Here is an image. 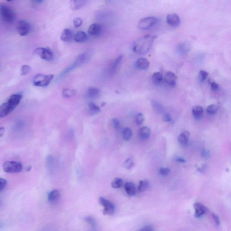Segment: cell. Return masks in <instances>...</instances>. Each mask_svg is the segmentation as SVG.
<instances>
[{
	"label": "cell",
	"instance_id": "obj_1",
	"mask_svg": "<svg viewBox=\"0 0 231 231\" xmlns=\"http://www.w3.org/2000/svg\"><path fill=\"white\" fill-rule=\"evenodd\" d=\"M157 36L150 34L141 37L133 43V51L141 55L146 54L150 50Z\"/></svg>",
	"mask_w": 231,
	"mask_h": 231
},
{
	"label": "cell",
	"instance_id": "obj_2",
	"mask_svg": "<svg viewBox=\"0 0 231 231\" xmlns=\"http://www.w3.org/2000/svg\"><path fill=\"white\" fill-rule=\"evenodd\" d=\"M22 98V95L20 94L11 95L0 107V118H4L13 111L19 104Z\"/></svg>",
	"mask_w": 231,
	"mask_h": 231
},
{
	"label": "cell",
	"instance_id": "obj_3",
	"mask_svg": "<svg viewBox=\"0 0 231 231\" xmlns=\"http://www.w3.org/2000/svg\"><path fill=\"white\" fill-rule=\"evenodd\" d=\"M91 56L92 53L90 51H87L79 54L72 64L65 68L60 74L57 79H61L65 76L73 71L74 70L87 62L90 60Z\"/></svg>",
	"mask_w": 231,
	"mask_h": 231
},
{
	"label": "cell",
	"instance_id": "obj_4",
	"mask_svg": "<svg viewBox=\"0 0 231 231\" xmlns=\"http://www.w3.org/2000/svg\"><path fill=\"white\" fill-rule=\"evenodd\" d=\"M0 13L2 19L6 23L12 24L16 20V15L15 12L8 6L1 4Z\"/></svg>",
	"mask_w": 231,
	"mask_h": 231
},
{
	"label": "cell",
	"instance_id": "obj_5",
	"mask_svg": "<svg viewBox=\"0 0 231 231\" xmlns=\"http://www.w3.org/2000/svg\"><path fill=\"white\" fill-rule=\"evenodd\" d=\"M54 77L53 75L42 74H38L34 76L33 79V84L37 87L47 86L50 84V83Z\"/></svg>",
	"mask_w": 231,
	"mask_h": 231
},
{
	"label": "cell",
	"instance_id": "obj_6",
	"mask_svg": "<svg viewBox=\"0 0 231 231\" xmlns=\"http://www.w3.org/2000/svg\"><path fill=\"white\" fill-rule=\"evenodd\" d=\"M3 169L7 173H19L22 171L23 166L21 162L7 161L3 165Z\"/></svg>",
	"mask_w": 231,
	"mask_h": 231
},
{
	"label": "cell",
	"instance_id": "obj_7",
	"mask_svg": "<svg viewBox=\"0 0 231 231\" xmlns=\"http://www.w3.org/2000/svg\"><path fill=\"white\" fill-rule=\"evenodd\" d=\"M158 20L156 17H150L141 19L138 24V27L140 30H147L151 29L158 23Z\"/></svg>",
	"mask_w": 231,
	"mask_h": 231
},
{
	"label": "cell",
	"instance_id": "obj_8",
	"mask_svg": "<svg viewBox=\"0 0 231 231\" xmlns=\"http://www.w3.org/2000/svg\"><path fill=\"white\" fill-rule=\"evenodd\" d=\"M34 53L40 56L43 60L51 61L54 58L53 51L50 48L47 47H39L36 48Z\"/></svg>",
	"mask_w": 231,
	"mask_h": 231
},
{
	"label": "cell",
	"instance_id": "obj_9",
	"mask_svg": "<svg viewBox=\"0 0 231 231\" xmlns=\"http://www.w3.org/2000/svg\"><path fill=\"white\" fill-rule=\"evenodd\" d=\"M99 203L103 207V214L107 215H111L114 213L115 207L114 205L104 198L101 197L99 199Z\"/></svg>",
	"mask_w": 231,
	"mask_h": 231
},
{
	"label": "cell",
	"instance_id": "obj_10",
	"mask_svg": "<svg viewBox=\"0 0 231 231\" xmlns=\"http://www.w3.org/2000/svg\"><path fill=\"white\" fill-rule=\"evenodd\" d=\"M17 33L21 36H25L30 33L31 26L30 23L25 20H20L16 26Z\"/></svg>",
	"mask_w": 231,
	"mask_h": 231
},
{
	"label": "cell",
	"instance_id": "obj_11",
	"mask_svg": "<svg viewBox=\"0 0 231 231\" xmlns=\"http://www.w3.org/2000/svg\"><path fill=\"white\" fill-rule=\"evenodd\" d=\"M102 26L99 23H94L89 27V34L94 37L100 36L102 33Z\"/></svg>",
	"mask_w": 231,
	"mask_h": 231
},
{
	"label": "cell",
	"instance_id": "obj_12",
	"mask_svg": "<svg viewBox=\"0 0 231 231\" xmlns=\"http://www.w3.org/2000/svg\"><path fill=\"white\" fill-rule=\"evenodd\" d=\"M191 49V45L188 42H184L179 43L176 47L177 53L181 56L186 55Z\"/></svg>",
	"mask_w": 231,
	"mask_h": 231
},
{
	"label": "cell",
	"instance_id": "obj_13",
	"mask_svg": "<svg viewBox=\"0 0 231 231\" xmlns=\"http://www.w3.org/2000/svg\"><path fill=\"white\" fill-rule=\"evenodd\" d=\"M167 24L171 27H176L180 25V19L176 14H168L167 17Z\"/></svg>",
	"mask_w": 231,
	"mask_h": 231
},
{
	"label": "cell",
	"instance_id": "obj_14",
	"mask_svg": "<svg viewBox=\"0 0 231 231\" xmlns=\"http://www.w3.org/2000/svg\"><path fill=\"white\" fill-rule=\"evenodd\" d=\"M176 78L175 74L171 71H168L164 75V80L168 85L175 87L176 84Z\"/></svg>",
	"mask_w": 231,
	"mask_h": 231
},
{
	"label": "cell",
	"instance_id": "obj_15",
	"mask_svg": "<svg viewBox=\"0 0 231 231\" xmlns=\"http://www.w3.org/2000/svg\"><path fill=\"white\" fill-rule=\"evenodd\" d=\"M74 35L73 31L70 29H64L61 33L60 35V39L61 41L64 42H69L72 41V39H74Z\"/></svg>",
	"mask_w": 231,
	"mask_h": 231
},
{
	"label": "cell",
	"instance_id": "obj_16",
	"mask_svg": "<svg viewBox=\"0 0 231 231\" xmlns=\"http://www.w3.org/2000/svg\"><path fill=\"white\" fill-rule=\"evenodd\" d=\"M195 213V216L197 218H200L207 211L206 207L203 205L199 202L195 203L194 204Z\"/></svg>",
	"mask_w": 231,
	"mask_h": 231
},
{
	"label": "cell",
	"instance_id": "obj_17",
	"mask_svg": "<svg viewBox=\"0 0 231 231\" xmlns=\"http://www.w3.org/2000/svg\"><path fill=\"white\" fill-rule=\"evenodd\" d=\"M88 0H70V7L74 11L79 10L86 4Z\"/></svg>",
	"mask_w": 231,
	"mask_h": 231
},
{
	"label": "cell",
	"instance_id": "obj_18",
	"mask_svg": "<svg viewBox=\"0 0 231 231\" xmlns=\"http://www.w3.org/2000/svg\"><path fill=\"white\" fill-rule=\"evenodd\" d=\"M136 68L140 70H146L150 66V62L145 58H139L136 62Z\"/></svg>",
	"mask_w": 231,
	"mask_h": 231
},
{
	"label": "cell",
	"instance_id": "obj_19",
	"mask_svg": "<svg viewBox=\"0 0 231 231\" xmlns=\"http://www.w3.org/2000/svg\"><path fill=\"white\" fill-rule=\"evenodd\" d=\"M192 115L194 118L196 120H200L203 116V108L201 106H194L192 108Z\"/></svg>",
	"mask_w": 231,
	"mask_h": 231
},
{
	"label": "cell",
	"instance_id": "obj_20",
	"mask_svg": "<svg viewBox=\"0 0 231 231\" xmlns=\"http://www.w3.org/2000/svg\"><path fill=\"white\" fill-rule=\"evenodd\" d=\"M99 94L100 91L98 89L95 87H90L87 91L85 97L89 99H94L97 98Z\"/></svg>",
	"mask_w": 231,
	"mask_h": 231
},
{
	"label": "cell",
	"instance_id": "obj_21",
	"mask_svg": "<svg viewBox=\"0 0 231 231\" xmlns=\"http://www.w3.org/2000/svg\"><path fill=\"white\" fill-rule=\"evenodd\" d=\"M151 130L150 128L145 127L141 128L139 131V136L141 140H147L150 138Z\"/></svg>",
	"mask_w": 231,
	"mask_h": 231
},
{
	"label": "cell",
	"instance_id": "obj_22",
	"mask_svg": "<svg viewBox=\"0 0 231 231\" xmlns=\"http://www.w3.org/2000/svg\"><path fill=\"white\" fill-rule=\"evenodd\" d=\"M88 39V36L85 32L82 31H78L74 35V40L79 43H84Z\"/></svg>",
	"mask_w": 231,
	"mask_h": 231
},
{
	"label": "cell",
	"instance_id": "obj_23",
	"mask_svg": "<svg viewBox=\"0 0 231 231\" xmlns=\"http://www.w3.org/2000/svg\"><path fill=\"white\" fill-rule=\"evenodd\" d=\"M60 197V193L58 190L55 189L51 190L47 195L48 201L54 202L58 200Z\"/></svg>",
	"mask_w": 231,
	"mask_h": 231
},
{
	"label": "cell",
	"instance_id": "obj_24",
	"mask_svg": "<svg viewBox=\"0 0 231 231\" xmlns=\"http://www.w3.org/2000/svg\"><path fill=\"white\" fill-rule=\"evenodd\" d=\"M190 133L187 131H184L181 133L178 138V142L180 145L183 146H186L188 144Z\"/></svg>",
	"mask_w": 231,
	"mask_h": 231
},
{
	"label": "cell",
	"instance_id": "obj_25",
	"mask_svg": "<svg viewBox=\"0 0 231 231\" xmlns=\"http://www.w3.org/2000/svg\"><path fill=\"white\" fill-rule=\"evenodd\" d=\"M125 189L126 192L129 195L133 196L136 194V190L135 185L132 182H127L125 183Z\"/></svg>",
	"mask_w": 231,
	"mask_h": 231
},
{
	"label": "cell",
	"instance_id": "obj_26",
	"mask_svg": "<svg viewBox=\"0 0 231 231\" xmlns=\"http://www.w3.org/2000/svg\"><path fill=\"white\" fill-rule=\"evenodd\" d=\"M151 104L154 110L159 113H165V108L163 105L155 100H153L151 101Z\"/></svg>",
	"mask_w": 231,
	"mask_h": 231
},
{
	"label": "cell",
	"instance_id": "obj_27",
	"mask_svg": "<svg viewBox=\"0 0 231 231\" xmlns=\"http://www.w3.org/2000/svg\"><path fill=\"white\" fill-rule=\"evenodd\" d=\"M152 80L154 84L159 85L163 81V75L160 72H155L152 75Z\"/></svg>",
	"mask_w": 231,
	"mask_h": 231
},
{
	"label": "cell",
	"instance_id": "obj_28",
	"mask_svg": "<svg viewBox=\"0 0 231 231\" xmlns=\"http://www.w3.org/2000/svg\"><path fill=\"white\" fill-rule=\"evenodd\" d=\"M89 111L91 115H95L101 111L100 108L93 103H90L88 105Z\"/></svg>",
	"mask_w": 231,
	"mask_h": 231
},
{
	"label": "cell",
	"instance_id": "obj_29",
	"mask_svg": "<svg viewBox=\"0 0 231 231\" xmlns=\"http://www.w3.org/2000/svg\"><path fill=\"white\" fill-rule=\"evenodd\" d=\"M84 221L90 225L92 230H97V223L94 218L92 216H87L84 218Z\"/></svg>",
	"mask_w": 231,
	"mask_h": 231
},
{
	"label": "cell",
	"instance_id": "obj_30",
	"mask_svg": "<svg viewBox=\"0 0 231 231\" xmlns=\"http://www.w3.org/2000/svg\"><path fill=\"white\" fill-rule=\"evenodd\" d=\"M76 91L70 89H64L62 91V95L65 98H70L74 96L76 94Z\"/></svg>",
	"mask_w": 231,
	"mask_h": 231
},
{
	"label": "cell",
	"instance_id": "obj_31",
	"mask_svg": "<svg viewBox=\"0 0 231 231\" xmlns=\"http://www.w3.org/2000/svg\"><path fill=\"white\" fill-rule=\"evenodd\" d=\"M149 182L147 180H141L139 182L138 190L140 192L145 191L149 187Z\"/></svg>",
	"mask_w": 231,
	"mask_h": 231
},
{
	"label": "cell",
	"instance_id": "obj_32",
	"mask_svg": "<svg viewBox=\"0 0 231 231\" xmlns=\"http://www.w3.org/2000/svg\"><path fill=\"white\" fill-rule=\"evenodd\" d=\"M132 135V130L129 128H126L124 129L123 132V138L125 141H128L131 139Z\"/></svg>",
	"mask_w": 231,
	"mask_h": 231
},
{
	"label": "cell",
	"instance_id": "obj_33",
	"mask_svg": "<svg viewBox=\"0 0 231 231\" xmlns=\"http://www.w3.org/2000/svg\"><path fill=\"white\" fill-rule=\"evenodd\" d=\"M219 110V106L215 104L210 105L207 108V112L209 114L214 115L217 113Z\"/></svg>",
	"mask_w": 231,
	"mask_h": 231
},
{
	"label": "cell",
	"instance_id": "obj_34",
	"mask_svg": "<svg viewBox=\"0 0 231 231\" xmlns=\"http://www.w3.org/2000/svg\"><path fill=\"white\" fill-rule=\"evenodd\" d=\"M123 179L117 177L112 181L111 184L112 187L115 189L119 188L123 185Z\"/></svg>",
	"mask_w": 231,
	"mask_h": 231
},
{
	"label": "cell",
	"instance_id": "obj_35",
	"mask_svg": "<svg viewBox=\"0 0 231 231\" xmlns=\"http://www.w3.org/2000/svg\"><path fill=\"white\" fill-rule=\"evenodd\" d=\"M122 59H123V56L122 55H120L118 57L116 58L112 66L111 71L112 73H114L116 71L117 67L120 64V62L122 61Z\"/></svg>",
	"mask_w": 231,
	"mask_h": 231
},
{
	"label": "cell",
	"instance_id": "obj_36",
	"mask_svg": "<svg viewBox=\"0 0 231 231\" xmlns=\"http://www.w3.org/2000/svg\"><path fill=\"white\" fill-rule=\"evenodd\" d=\"M135 121L136 123L138 125H141L143 124L145 121V117L141 113L137 114L135 117Z\"/></svg>",
	"mask_w": 231,
	"mask_h": 231
},
{
	"label": "cell",
	"instance_id": "obj_37",
	"mask_svg": "<svg viewBox=\"0 0 231 231\" xmlns=\"http://www.w3.org/2000/svg\"><path fill=\"white\" fill-rule=\"evenodd\" d=\"M209 75V73L204 70H201L199 73V79L200 81L203 82L206 79Z\"/></svg>",
	"mask_w": 231,
	"mask_h": 231
},
{
	"label": "cell",
	"instance_id": "obj_38",
	"mask_svg": "<svg viewBox=\"0 0 231 231\" xmlns=\"http://www.w3.org/2000/svg\"><path fill=\"white\" fill-rule=\"evenodd\" d=\"M31 70V67L30 65H22L21 69V75H25L28 74Z\"/></svg>",
	"mask_w": 231,
	"mask_h": 231
},
{
	"label": "cell",
	"instance_id": "obj_39",
	"mask_svg": "<svg viewBox=\"0 0 231 231\" xmlns=\"http://www.w3.org/2000/svg\"><path fill=\"white\" fill-rule=\"evenodd\" d=\"M134 165V162L132 158H128L123 163L124 167L128 169L132 168Z\"/></svg>",
	"mask_w": 231,
	"mask_h": 231
},
{
	"label": "cell",
	"instance_id": "obj_40",
	"mask_svg": "<svg viewBox=\"0 0 231 231\" xmlns=\"http://www.w3.org/2000/svg\"><path fill=\"white\" fill-rule=\"evenodd\" d=\"M73 25L75 28H78L80 27L82 24L83 21L81 18L79 17H76L73 20Z\"/></svg>",
	"mask_w": 231,
	"mask_h": 231
},
{
	"label": "cell",
	"instance_id": "obj_41",
	"mask_svg": "<svg viewBox=\"0 0 231 231\" xmlns=\"http://www.w3.org/2000/svg\"><path fill=\"white\" fill-rule=\"evenodd\" d=\"M170 172V169L166 167H161L159 170V174L163 176L168 175Z\"/></svg>",
	"mask_w": 231,
	"mask_h": 231
},
{
	"label": "cell",
	"instance_id": "obj_42",
	"mask_svg": "<svg viewBox=\"0 0 231 231\" xmlns=\"http://www.w3.org/2000/svg\"><path fill=\"white\" fill-rule=\"evenodd\" d=\"M163 120L164 122L167 123H171L172 122V119L171 115L167 113H164L163 116Z\"/></svg>",
	"mask_w": 231,
	"mask_h": 231
},
{
	"label": "cell",
	"instance_id": "obj_43",
	"mask_svg": "<svg viewBox=\"0 0 231 231\" xmlns=\"http://www.w3.org/2000/svg\"><path fill=\"white\" fill-rule=\"evenodd\" d=\"M209 84L211 86V89L212 90L214 91H216L218 90L219 89V85L218 84H217L213 80H211L210 79Z\"/></svg>",
	"mask_w": 231,
	"mask_h": 231
},
{
	"label": "cell",
	"instance_id": "obj_44",
	"mask_svg": "<svg viewBox=\"0 0 231 231\" xmlns=\"http://www.w3.org/2000/svg\"><path fill=\"white\" fill-rule=\"evenodd\" d=\"M201 154L203 158H209L210 156V153L209 150L207 149H203L201 150Z\"/></svg>",
	"mask_w": 231,
	"mask_h": 231
},
{
	"label": "cell",
	"instance_id": "obj_45",
	"mask_svg": "<svg viewBox=\"0 0 231 231\" xmlns=\"http://www.w3.org/2000/svg\"><path fill=\"white\" fill-rule=\"evenodd\" d=\"M7 183V181L6 179L2 178H0V190L1 191H2L4 189Z\"/></svg>",
	"mask_w": 231,
	"mask_h": 231
},
{
	"label": "cell",
	"instance_id": "obj_46",
	"mask_svg": "<svg viewBox=\"0 0 231 231\" xmlns=\"http://www.w3.org/2000/svg\"><path fill=\"white\" fill-rule=\"evenodd\" d=\"M113 127L115 129H118L120 127V123L118 120L116 118H113L112 120Z\"/></svg>",
	"mask_w": 231,
	"mask_h": 231
},
{
	"label": "cell",
	"instance_id": "obj_47",
	"mask_svg": "<svg viewBox=\"0 0 231 231\" xmlns=\"http://www.w3.org/2000/svg\"><path fill=\"white\" fill-rule=\"evenodd\" d=\"M212 216L213 218L214 219L215 223L216 225L218 226H219L220 224V222L219 218L218 216L215 213H213Z\"/></svg>",
	"mask_w": 231,
	"mask_h": 231
},
{
	"label": "cell",
	"instance_id": "obj_48",
	"mask_svg": "<svg viewBox=\"0 0 231 231\" xmlns=\"http://www.w3.org/2000/svg\"><path fill=\"white\" fill-rule=\"evenodd\" d=\"M153 227L150 225H146L144 227H142L141 229H139L140 231H153Z\"/></svg>",
	"mask_w": 231,
	"mask_h": 231
},
{
	"label": "cell",
	"instance_id": "obj_49",
	"mask_svg": "<svg viewBox=\"0 0 231 231\" xmlns=\"http://www.w3.org/2000/svg\"><path fill=\"white\" fill-rule=\"evenodd\" d=\"M175 160L176 162H179V163H185L186 162L185 159L181 158H176L175 159Z\"/></svg>",
	"mask_w": 231,
	"mask_h": 231
},
{
	"label": "cell",
	"instance_id": "obj_50",
	"mask_svg": "<svg viewBox=\"0 0 231 231\" xmlns=\"http://www.w3.org/2000/svg\"><path fill=\"white\" fill-rule=\"evenodd\" d=\"M5 132V128L3 127H2L0 128V137H2L3 136Z\"/></svg>",
	"mask_w": 231,
	"mask_h": 231
},
{
	"label": "cell",
	"instance_id": "obj_51",
	"mask_svg": "<svg viewBox=\"0 0 231 231\" xmlns=\"http://www.w3.org/2000/svg\"><path fill=\"white\" fill-rule=\"evenodd\" d=\"M33 1L38 3H42L43 2V0H33Z\"/></svg>",
	"mask_w": 231,
	"mask_h": 231
},
{
	"label": "cell",
	"instance_id": "obj_52",
	"mask_svg": "<svg viewBox=\"0 0 231 231\" xmlns=\"http://www.w3.org/2000/svg\"><path fill=\"white\" fill-rule=\"evenodd\" d=\"M6 1H7V2H12V1H14V0H6Z\"/></svg>",
	"mask_w": 231,
	"mask_h": 231
}]
</instances>
